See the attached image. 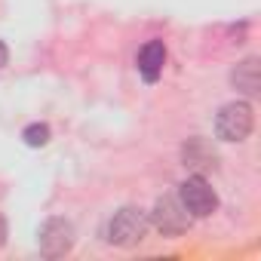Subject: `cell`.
Returning <instances> with one entry per match:
<instances>
[{
	"label": "cell",
	"mask_w": 261,
	"mask_h": 261,
	"mask_svg": "<svg viewBox=\"0 0 261 261\" xmlns=\"http://www.w3.org/2000/svg\"><path fill=\"white\" fill-rule=\"evenodd\" d=\"M7 62H10V49H7L4 40H0V68H7Z\"/></svg>",
	"instance_id": "cell-10"
},
{
	"label": "cell",
	"mask_w": 261,
	"mask_h": 261,
	"mask_svg": "<svg viewBox=\"0 0 261 261\" xmlns=\"http://www.w3.org/2000/svg\"><path fill=\"white\" fill-rule=\"evenodd\" d=\"M136 65H139V74H142L145 83H157L160 74H163V65H166V46H163V40H148L139 49Z\"/></svg>",
	"instance_id": "cell-7"
},
{
	"label": "cell",
	"mask_w": 261,
	"mask_h": 261,
	"mask_svg": "<svg viewBox=\"0 0 261 261\" xmlns=\"http://www.w3.org/2000/svg\"><path fill=\"white\" fill-rule=\"evenodd\" d=\"M230 86H233L240 95H246V98L258 95V89H261V59H258V56L243 59V62L230 71Z\"/></svg>",
	"instance_id": "cell-6"
},
{
	"label": "cell",
	"mask_w": 261,
	"mask_h": 261,
	"mask_svg": "<svg viewBox=\"0 0 261 261\" xmlns=\"http://www.w3.org/2000/svg\"><path fill=\"white\" fill-rule=\"evenodd\" d=\"M148 230H151V218H148L145 209H139V206H123V209H117L108 218L105 240L111 246H120V249H133V246H139L148 237Z\"/></svg>",
	"instance_id": "cell-1"
},
{
	"label": "cell",
	"mask_w": 261,
	"mask_h": 261,
	"mask_svg": "<svg viewBox=\"0 0 261 261\" xmlns=\"http://www.w3.org/2000/svg\"><path fill=\"white\" fill-rule=\"evenodd\" d=\"M178 200H181V206L188 209L191 218H209V215L218 209V194H215V188H212L200 172H197V175H188V178L181 181Z\"/></svg>",
	"instance_id": "cell-5"
},
{
	"label": "cell",
	"mask_w": 261,
	"mask_h": 261,
	"mask_svg": "<svg viewBox=\"0 0 261 261\" xmlns=\"http://www.w3.org/2000/svg\"><path fill=\"white\" fill-rule=\"evenodd\" d=\"M252 126H255V111L243 98L221 105L215 114V136L221 142H246L252 136Z\"/></svg>",
	"instance_id": "cell-2"
},
{
	"label": "cell",
	"mask_w": 261,
	"mask_h": 261,
	"mask_svg": "<svg viewBox=\"0 0 261 261\" xmlns=\"http://www.w3.org/2000/svg\"><path fill=\"white\" fill-rule=\"evenodd\" d=\"M22 139H25L28 148H46L49 139H53V133H49V126H46V123H31V126L22 129Z\"/></svg>",
	"instance_id": "cell-9"
},
{
	"label": "cell",
	"mask_w": 261,
	"mask_h": 261,
	"mask_svg": "<svg viewBox=\"0 0 261 261\" xmlns=\"http://www.w3.org/2000/svg\"><path fill=\"white\" fill-rule=\"evenodd\" d=\"M7 243V218H4V212H0V246Z\"/></svg>",
	"instance_id": "cell-11"
},
{
	"label": "cell",
	"mask_w": 261,
	"mask_h": 261,
	"mask_svg": "<svg viewBox=\"0 0 261 261\" xmlns=\"http://www.w3.org/2000/svg\"><path fill=\"white\" fill-rule=\"evenodd\" d=\"M74 243H77L74 224H71L68 218H62V215L46 218V221L40 224V230H37V249H40V255L49 258V261L71 255Z\"/></svg>",
	"instance_id": "cell-3"
},
{
	"label": "cell",
	"mask_w": 261,
	"mask_h": 261,
	"mask_svg": "<svg viewBox=\"0 0 261 261\" xmlns=\"http://www.w3.org/2000/svg\"><path fill=\"white\" fill-rule=\"evenodd\" d=\"M148 218H151V224L163 233V237H181L188 227H191V215H188V209L181 206V200H178V194H163V197H157L154 200V209L148 212Z\"/></svg>",
	"instance_id": "cell-4"
},
{
	"label": "cell",
	"mask_w": 261,
	"mask_h": 261,
	"mask_svg": "<svg viewBox=\"0 0 261 261\" xmlns=\"http://www.w3.org/2000/svg\"><path fill=\"white\" fill-rule=\"evenodd\" d=\"M181 160L188 169H197V172H206L218 163V154L215 148L206 142V139H188L185 148H181Z\"/></svg>",
	"instance_id": "cell-8"
}]
</instances>
